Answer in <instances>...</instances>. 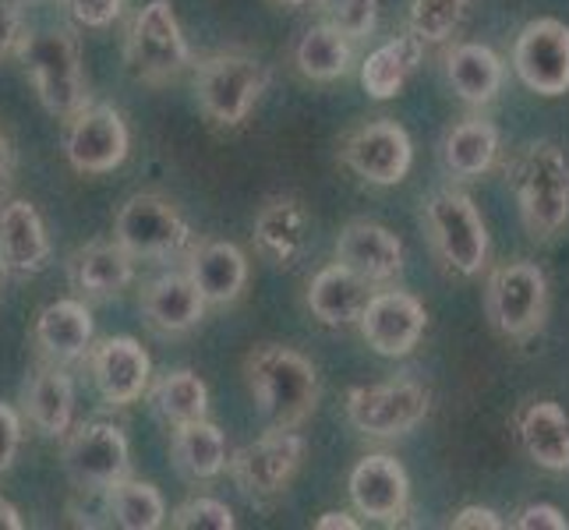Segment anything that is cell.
<instances>
[{"mask_svg":"<svg viewBox=\"0 0 569 530\" xmlns=\"http://www.w3.org/2000/svg\"><path fill=\"white\" fill-rule=\"evenodd\" d=\"M523 230L535 241H556L569 227V156L556 142H527L506 167Z\"/></svg>","mask_w":569,"mask_h":530,"instance_id":"6da1fadb","label":"cell"},{"mask_svg":"<svg viewBox=\"0 0 569 530\" xmlns=\"http://www.w3.org/2000/svg\"><path fill=\"white\" fill-rule=\"evenodd\" d=\"M244 382L269 428H301L319 407V371L305 353L262 343L248 350Z\"/></svg>","mask_w":569,"mask_h":530,"instance_id":"7a4b0ae2","label":"cell"},{"mask_svg":"<svg viewBox=\"0 0 569 530\" xmlns=\"http://www.w3.org/2000/svg\"><path fill=\"white\" fill-rule=\"evenodd\" d=\"M421 227L425 238L436 251L442 269L453 277L475 280L488 269V227L481 220V209L460 188H439L421 202Z\"/></svg>","mask_w":569,"mask_h":530,"instance_id":"3957f363","label":"cell"},{"mask_svg":"<svg viewBox=\"0 0 569 530\" xmlns=\"http://www.w3.org/2000/svg\"><path fill=\"white\" fill-rule=\"evenodd\" d=\"M18 61L26 64L36 96L50 117H68L86 107V71L71 29H36L18 36Z\"/></svg>","mask_w":569,"mask_h":530,"instance_id":"277c9868","label":"cell"},{"mask_svg":"<svg viewBox=\"0 0 569 530\" xmlns=\"http://www.w3.org/2000/svg\"><path fill=\"white\" fill-rule=\"evenodd\" d=\"M124 64L142 86H167L191 68V47L170 0H149L134 11L124 36Z\"/></svg>","mask_w":569,"mask_h":530,"instance_id":"5b68a950","label":"cell"},{"mask_svg":"<svg viewBox=\"0 0 569 530\" xmlns=\"http://www.w3.org/2000/svg\"><path fill=\"white\" fill-rule=\"evenodd\" d=\"M485 316L502 340L527 343L548 319V277L538 262H499L485 280Z\"/></svg>","mask_w":569,"mask_h":530,"instance_id":"8992f818","label":"cell"},{"mask_svg":"<svg viewBox=\"0 0 569 530\" xmlns=\"http://www.w3.org/2000/svg\"><path fill=\"white\" fill-rule=\"evenodd\" d=\"M269 68L248 53H216L206 57L194 74V96L212 124L238 128L248 121L251 107L269 89Z\"/></svg>","mask_w":569,"mask_h":530,"instance_id":"52a82bcc","label":"cell"},{"mask_svg":"<svg viewBox=\"0 0 569 530\" xmlns=\"http://www.w3.org/2000/svg\"><path fill=\"white\" fill-rule=\"evenodd\" d=\"M113 241L134 262L139 259H170L191 244V227L170 199L156 191L131 194L113 220Z\"/></svg>","mask_w":569,"mask_h":530,"instance_id":"ba28073f","label":"cell"},{"mask_svg":"<svg viewBox=\"0 0 569 530\" xmlns=\"http://www.w3.org/2000/svg\"><path fill=\"white\" fill-rule=\"evenodd\" d=\"M347 421L368 439H400L415 431L431 410V392L421 382H379L347 392Z\"/></svg>","mask_w":569,"mask_h":530,"instance_id":"9c48e42d","label":"cell"},{"mask_svg":"<svg viewBox=\"0 0 569 530\" xmlns=\"http://www.w3.org/2000/svg\"><path fill=\"white\" fill-rule=\"evenodd\" d=\"M305 463V439L298 428H272L262 439L241 446L227 457L233 484L251 499H277Z\"/></svg>","mask_w":569,"mask_h":530,"instance_id":"30bf717a","label":"cell"},{"mask_svg":"<svg viewBox=\"0 0 569 530\" xmlns=\"http://www.w3.org/2000/svg\"><path fill=\"white\" fill-rule=\"evenodd\" d=\"M340 160L365 184L397 188L415 163V142L397 121H368L340 142Z\"/></svg>","mask_w":569,"mask_h":530,"instance_id":"8fae6325","label":"cell"},{"mask_svg":"<svg viewBox=\"0 0 569 530\" xmlns=\"http://www.w3.org/2000/svg\"><path fill=\"white\" fill-rule=\"evenodd\" d=\"M128 124L110 103H86L68 117L64 156L78 173H110L128 160Z\"/></svg>","mask_w":569,"mask_h":530,"instance_id":"7c38bea8","label":"cell"},{"mask_svg":"<svg viewBox=\"0 0 569 530\" xmlns=\"http://www.w3.org/2000/svg\"><path fill=\"white\" fill-rule=\"evenodd\" d=\"M131 449L124 431L107 421H92L74 428L64 446V470L78 492H107L113 481H121L128 474Z\"/></svg>","mask_w":569,"mask_h":530,"instance_id":"4fadbf2b","label":"cell"},{"mask_svg":"<svg viewBox=\"0 0 569 530\" xmlns=\"http://www.w3.org/2000/svg\"><path fill=\"white\" fill-rule=\"evenodd\" d=\"M513 71L545 100L562 96L569 89V26L559 18L527 22L513 43Z\"/></svg>","mask_w":569,"mask_h":530,"instance_id":"5bb4252c","label":"cell"},{"mask_svg":"<svg viewBox=\"0 0 569 530\" xmlns=\"http://www.w3.org/2000/svg\"><path fill=\"white\" fill-rule=\"evenodd\" d=\"M358 329L379 358H407L425 337L428 311L410 290H376L361 311Z\"/></svg>","mask_w":569,"mask_h":530,"instance_id":"9a60e30c","label":"cell"},{"mask_svg":"<svg viewBox=\"0 0 569 530\" xmlns=\"http://www.w3.org/2000/svg\"><path fill=\"white\" fill-rule=\"evenodd\" d=\"M347 492L358 513L371 523L397 527L410 513V478L403 463L389 453L361 457L347 478Z\"/></svg>","mask_w":569,"mask_h":530,"instance_id":"2e32d148","label":"cell"},{"mask_svg":"<svg viewBox=\"0 0 569 530\" xmlns=\"http://www.w3.org/2000/svg\"><path fill=\"white\" fill-rule=\"evenodd\" d=\"M86 361L96 389H100V397L110 407H131L146 397L152 379V361L134 337H107L100 343H92Z\"/></svg>","mask_w":569,"mask_h":530,"instance_id":"e0dca14e","label":"cell"},{"mask_svg":"<svg viewBox=\"0 0 569 530\" xmlns=\"http://www.w3.org/2000/svg\"><path fill=\"white\" fill-rule=\"evenodd\" d=\"M337 262L371 287H386L403 272V241L382 223L350 220L337 238Z\"/></svg>","mask_w":569,"mask_h":530,"instance_id":"ac0fdd59","label":"cell"},{"mask_svg":"<svg viewBox=\"0 0 569 530\" xmlns=\"http://www.w3.org/2000/svg\"><path fill=\"white\" fill-rule=\"evenodd\" d=\"M50 233L29 199L0 202V272L36 277L50 262Z\"/></svg>","mask_w":569,"mask_h":530,"instance_id":"d6986e66","label":"cell"},{"mask_svg":"<svg viewBox=\"0 0 569 530\" xmlns=\"http://www.w3.org/2000/svg\"><path fill=\"white\" fill-rule=\"evenodd\" d=\"M251 241H254V251H259L269 266L293 269L305 259V251L311 244V216L298 199H290V194L272 199L254 216Z\"/></svg>","mask_w":569,"mask_h":530,"instance_id":"ffe728a7","label":"cell"},{"mask_svg":"<svg viewBox=\"0 0 569 530\" xmlns=\"http://www.w3.org/2000/svg\"><path fill=\"white\" fill-rule=\"evenodd\" d=\"M206 298L194 287L188 272H163L142 290V316L149 329L163 332V337H181V332L194 329L206 316Z\"/></svg>","mask_w":569,"mask_h":530,"instance_id":"44dd1931","label":"cell"},{"mask_svg":"<svg viewBox=\"0 0 569 530\" xmlns=\"http://www.w3.org/2000/svg\"><path fill=\"white\" fill-rule=\"evenodd\" d=\"M523 453L548 474H569V414L556 400H531L517 410Z\"/></svg>","mask_w":569,"mask_h":530,"instance_id":"7402d4cb","label":"cell"},{"mask_svg":"<svg viewBox=\"0 0 569 530\" xmlns=\"http://www.w3.org/2000/svg\"><path fill=\"white\" fill-rule=\"evenodd\" d=\"M188 277L202 290L206 304H233L248 287V259L230 241H199L188 251Z\"/></svg>","mask_w":569,"mask_h":530,"instance_id":"603a6c76","label":"cell"},{"mask_svg":"<svg viewBox=\"0 0 569 530\" xmlns=\"http://www.w3.org/2000/svg\"><path fill=\"white\" fill-rule=\"evenodd\" d=\"M32 340H36L39 353H43L50 364L82 361L89 353V347H92V316H89V308L82 301H74V298H61V301L47 304L36 316Z\"/></svg>","mask_w":569,"mask_h":530,"instance_id":"cb8c5ba5","label":"cell"},{"mask_svg":"<svg viewBox=\"0 0 569 530\" xmlns=\"http://www.w3.org/2000/svg\"><path fill=\"white\" fill-rule=\"evenodd\" d=\"M371 293H376V287L368 280L355 277L340 262H332L311 277L305 304L322 326H358Z\"/></svg>","mask_w":569,"mask_h":530,"instance_id":"d4e9b609","label":"cell"},{"mask_svg":"<svg viewBox=\"0 0 569 530\" xmlns=\"http://www.w3.org/2000/svg\"><path fill=\"white\" fill-rule=\"evenodd\" d=\"M68 280L86 298H117L134 283V259L117 241H92L68 259Z\"/></svg>","mask_w":569,"mask_h":530,"instance_id":"484cf974","label":"cell"},{"mask_svg":"<svg viewBox=\"0 0 569 530\" xmlns=\"http://www.w3.org/2000/svg\"><path fill=\"white\" fill-rule=\"evenodd\" d=\"M446 82L467 107H488L499 100L506 82L502 57L485 43H457L446 53Z\"/></svg>","mask_w":569,"mask_h":530,"instance_id":"4316f807","label":"cell"},{"mask_svg":"<svg viewBox=\"0 0 569 530\" xmlns=\"http://www.w3.org/2000/svg\"><path fill=\"white\" fill-rule=\"evenodd\" d=\"M26 418L36 431H43L50 439H61L74 424V386L64 364H39L22 392Z\"/></svg>","mask_w":569,"mask_h":530,"instance_id":"83f0119b","label":"cell"},{"mask_svg":"<svg viewBox=\"0 0 569 530\" xmlns=\"http://www.w3.org/2000/svg\"><path fill=\"white\" fill-rule=\"evenodd\" d=\"M227 436L212 421H184L173 424V439H170V460L178 467V474L184 481H212L227 470Z\"/></svg>","mask_w":569,"mask_h":530,"instance_id":"f1b7e54d","label":"cell"},{"mask_svg":"<svg viewBox=\"0 0 569 530\" xmlns=\"http://www.w3.org/2000/svg\"><path fill=\"white\" fill-rule=\"evenodd\" d=\"M499 128L485 117H463L442 139V167L457 177V181H475L488 173L499 160Z\"/></svg>","mask_w":569,"mask_h":530,"instance_id":"f546056e","label":"cell"},{"mask_svg":"<svg viewBox=\"0 0 569 530\" xmlns=\"http://www.w3.org/2000/svg\"><path fill=\"white\" fill-rule=\"evenodd\" d=\"M421 57H425V43L418 36H397L382 43L379 50H371L361 64V86L371 100H397L403 92V86L410 82V74L421 68Z\"/></svg>","mask_w":569,"mask_h":530,"instance_id":"4dcf8cb0","label":"cell"},{"mask_svg":"<svg viewBox=\"0 0 569 530\" xmlns=\"http://www.w3.org/2000/svg\"><path fill=\"white\" fill-rule=\"evenodd\" d=\"M293 64L311 82H337V78H343L355 68V39H347L343 32L319 22L298 39Z\"/></svg>","mask_w":569,"mask_h":530,"instance_id":"1f68e13d","label":"cell"},{"mask_svg":"<svg viewBox=\"0 0 569 530\" xmlns=\"http://www.w3.org/2000/svg\"><path fill=\"white\" fill-rule=\"evenodd\" d=\"M107 517L110 523L124 527V530H160L167 523V502L160 496V488L149 481H134L121 478L113 481L107 492Z\"/></svg>","mask_w":569,"mask_h":530,"instance_id":"d6a6232c","label":"cell"},{"mask_svg":"<svg viewBox=\"0 0 569 530\" xmlns=\"http://www.w3.org/2000/svg\"><path fill=\"white\" fill-rule=\"evenodd\" d=\"M152 410L160 414L167 424H184V421H199L209 414V389L206 382L188 368L167 371L152 382L149 389Z\"/></svg>","mask_w":569,"mask_h":530,"instance_id":"836d02e7","label":"cell"},{"mask_svg":"<svg viewBox=\"0 0 569 530\" xmlns=\"http://www.w3.org/2000/svg\"><path fill=\"white\" fill-rule=\"evenodd\" d=\"M470 0H410L407 4V32L421 43H446L463 22Z\"/></svg>","mask_w":569,"mask_h":530,"instance_id":"e575fe53","label":"cell"},{"mask_svg":"<svg viewBox=\"0 0 569 530\" xmlns=\"http://www.w3.org/2000/svg\"><path fill=\"white\" fill-rule=\"evenodd\" d=\"M322 22L343 32L347 39H365L379 26V0H316Z\"/></svg>","mask_w":569,"mask_h":530,"instance_id":"d590c367","label":"cell"},{"mask_svg":"<svg viewBox=\"0 0 569 530\" xmlns=\"http://www.w3.org/2000/svg\"><path fill=\"white\" fill-rule=\"evenodd\" d=\"M170 523L178 530H233V509L220 499H188L170 513Z\"/></svg>","mask_w":569,"mask_h":530,"instance_id":"8d00e7d4","label":"cell"},{"mask_svg":"<svg viewBox=\"0 0 569 530\" xmlns=\"http://www.w3.org/2000/svg\"><path fill=\"white\" fill-rule=\"evenodd\" d=\"M68 11L78 26L86 29H107L124 11V0H68Z\"/></svg>","mask_w":569,"mask_h":530,"instance_id":"74e56055","label":"cell"},{"mask_svg":"<svg viewBox=\"0 0 569 530\" xmlns=\"http://www.w3.org/2000/svg\"><path fill=\"white\" fill-rule=\"evenodd\" d=\"M517 530H569V520L562 517V509L552 506V502H531L523 506L517 520H513Z\"/></svg>","mask_w":569,"mask_h":530,"instance_id":"f35d334b","label":"cell"},{"mask_svg":"<svg viewBox=\"0 0 569 530\" xmlns=\"http://www.w3.org/2000/svg\"><path fill=\"white\" fill-rule=\"evenodd\" d=\"M18 449H22V418L8 403H0V474L14 463Z\"/></svg>","mask_w":569,"mask_h":530,"instance_id":"ab89813d","label":"cell"},{"mask_svg":"<svg viewBox=\"0 0 569 530\" xmlns=\"http://www.w3.org/2000/svg\"><path fill=\"white\" fill-rule=\"evenodd\" d=\"M22 8L18 0H0V61L18 47V36H22Z\"/></svg>","mask_w":569,"mask_h":530,"instance_id":"60d3db41","label":"cell"},{"mask_svg":"<svg viewBox=\"0 0 569 530\" xmlns=\"http://www.w3.org/2000/svg\"><path fill=\"white\" fill-rule=\"evenodd\" d=\"M453 530H502V520L496 509L488 506H463L460 513L449 520Z\"/></svg>","mask_w":569,"mask_h":530,"instance_id":"b9f144b4","label":"cell"},{"mask_svg":"<svg viewBox=\"0 0 569 530\" xmlns=\"http://www.w3.org/2000/svg\"><path fill=\"white\" fill-rule=\"evenodd\" d=\"M361 523L350 517V513H337V509H332V513H322L319 520H316V530H358Z\"/></svg>","mask_w":569,"mask_h":530,"instance_id":"7bdbcfd3","label":"cell"},{"mask_svg":"<svg viewBox=\"0 0 569 530\" xmlns=\"http://www.w3.org/2000/svg\"><path fill=\"white\" fill-rule=\"evenodd\" d=\"M11 173H14V146L8 134L0 131V188L11 181Z\"/></svg>","mask_w":569,"mask_h":530,"instance_id":"ee69618b","label":"cell"},{"mask_svg":"<svg viewBox=\"0 0 569 530\" xmlns=\"http://www.w3.org/2000/svg\"><path fill=\"white\" fill-rule=\"evenodd\" d=\"M26 527V520H22V513H18V509L0 496V530H22Z\"/></svg>","mask_w":569,"mask_h":530,"instance_id":"f6af8a7d","label":"cell"},{"mask_svg":"<svg viewBox=\"0 0 569 530\" xmlns=\"http://www.w3.org/2000/svg\"><path fill=\"white\" fill-rule=\"evenodd\" d=\"M272 4H280V8H305V4H316V0H272Z\"/></svg>","mask_w":569,"mask_h":530,"instance_id":"bcb514c9","label":"cell"}]
</instances>
